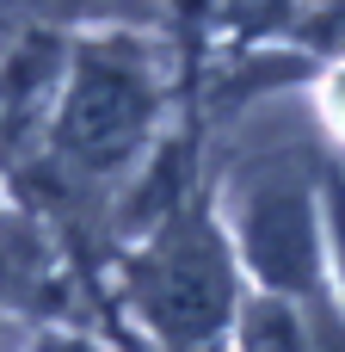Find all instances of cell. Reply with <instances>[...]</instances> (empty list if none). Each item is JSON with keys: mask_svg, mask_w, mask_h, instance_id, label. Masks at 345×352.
<instances>
[{"mask_svg": "<svg viewBox=\"0 0 345 352\" xmlns=\"http://www.w3.org/2000/svg\"><path fill=\"white\" fill-rule=\"evenodd\" d=\"M130 291L142 303V316L179 340V346H204L222 334L228 309H235V278H228V254L210 235L204 217L185 223H160L154 248L130 266Z\"/></svg>", "mask_w": 345, "mask_h": 352, "instance_id": "obj_1", "label": "cell"}, {"mask_svg": "<svg viewBox=\"0 0 345 352\" xmlns=\"http://www.w3.org/2000/svg\"><path fill=\"white\" fill-rule=\"evenodd\" d=\"M154 124V87L123 50H80L74 87L56 118V148L80 173H111Z\"/></svg>", "mask_w": 345, "mask_h": 352, "instance_id": "obj_2", "label": "cell"}, {"mask_svg": "<svg viewBox=\"0 0 345 352\" xmlns=\"http://www.w3.org/2000/svg\"><path fill=\"white\" fill-rule=\"evenodd\" d=\"M241 241L253 272L272 291H309L315 285V204L302 186L272 179L241 210Z\"/></svg>", "mask_w": 345, "mask_h": 352, "instance_id": "obj_3", "label": "cell"}, {"mask_svg": "<svg viewBox=\"0 0 345 352\" xmlns=\"http://www.w3.org/2000/svg\"><path fill=\"white\" fill-rule=\"evenodd\" d=\"M241 352H309V346H302L296 322L278 303H259V309H247V340H241Z\"/></svg>", "mask_w": 345, "mask_h": 352, "instance_id": "obj_4", "label": "cell"}, {"mask_svg": "<svg viewBox=\"0 0 345 352\" xmlns=\"http://www.w3.org/2000/svg\"><path fill=\"white\" fill-rule=\"evenodd\" d=\"M327 204H333V235H340V260H345V179L327 186Z\"/></svg>", "mask_w": 345, "mask_h": 352, "instance_id": "obj_5", "label": "cell"}, {"mask_svg": "<svg viewBox=\"0 0 345 352\" xmlns=\"http://www.w3.org/2000/svg\"><path fill=\"white\" fill-rule=\"evenodd\" d=\"M31 352H99V346H86L80 334H49V340H37Z\"/></svg>", "mask_w": 345, "mask_h": 352, "instance_id": "obj_6", "label": "cell"}, {"mask_svg": "<svg viewBox=\"0 0 345 352\" xmlns=\"http://www.w3.org/2000/svg\"><path fill=\"white\" fill-rule=\"evenodd\" d=\"M333 111H340V124H345V74L333 80Z\"/></svg>", "mask_w": 345, "mask_h": 352, "instance_id": "obj_7", "label": "cell"}, {"mask_svg": "<svg viewBox=\"0 0 345 352\" xmlns=\"http://www.w3.org/2000/svg\"><path fill=\"white\" fill-rule=\"evenodd\" d=\"M49 6H93V0H49Z\"/></svg>", "mask_w": 345, "mask_h": 352, "instance_id": "obj_8", "label": "cell"}]
</instances>
